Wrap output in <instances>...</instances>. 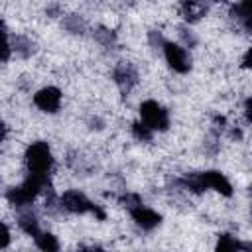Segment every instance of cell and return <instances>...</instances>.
<instances>
[{"mask_svg":"<svg viewBox=\"0 0 252 252\" xmlns=\"http://www.w3.org/2000/svg\"><path fill=\"white\" fill-rule=\"evenodd\" d=\"M12 55V45L8 41V30L6 24L0 22V63H6Z\"/></svg>","mask_w":252,"mask_h":252,"instance_id":"18","label":"cell"},{"mask_svg":"<svg viewBox=\"0 0 252 252\" xmlns=\"http://www.w3.org/2000/svg\"><path fill=\"white\" fill-rule=\"evenodd\" d=\"M33 104L43 112H57L61 106V91L57 87H43L33 94Z\"/></svg>","mask_w":252,"mask_h":252,"instance_id":"7","label":"cell"},{"mask_svg":"<svg viewBox=\"0 0 252 252\" xmlns=\"http://www.w3.org/2000/svg\"><path fill=\"white\" fill-rule=\"evenodd\" d=\"M26 165H28L30 173H33V175H47V171L53 165V158H51V150H49L47 142H33L32 146H28Z\"/></svg>","mask_w":252,"mask_h":252,"instance_id":"2","label":"cell"},{"mask_svg":"<svg viewBox=\"0 0 252 252\" xmlns=\"http://www.w3.org/2000/svg\"><path fill=\"white\" fill-rule=\"evenodd\" d=\"M130 217H132L134 222H136L140 228H144V230H154V228L161 222V215H158L156 211H152V209H148V207H144V205L132 209V211H130Z\"/></svg>","mask_w":252,"mask_h":252,"instance_id":"9","label":"cell"},{"mask_svg":"<svg viewBox=\"0 0 252 252\" xmlns=\"http://www.w3.org/2000/svg\"><path fill=\"white\" fill-rule=\"evenodd\" d=\"M207 10H209V4H205V2H183L181 4V16L189 24L203 18L207 14Z\"/></svg>","mask_w":252,"mask_h":252,"instance_id":"12","label":"cell"},{"mask_svg":"<svg viewBox=\"0 0 252 252\" xmlns=\"http://www.w3.org/2000/svg\"><path fill=\"white\" fill-rule=\"evenodd\" d=\"M47 187H49L47 175H33V173H30V175L24 179L22 185L8 189L6 199H8L12 205H16V207H26V205H30L41 191H45Z\"/></svg>","mask_w":252,"mask_h":252,"instance_id":"1","label":"cell"},{"mask_svg":"<svg viewBox=\"0 0 252 252\" xmlns=\"http://www.w3.org/2000/svg\"><path fill=\"white\" fill-rule=\"evenodd\" d=\"M63 28H65L69 33H73V35H85V33H87V22H85L81 16H77V14L65 16V18H63Z\"/></svg>","mask_w":252,"mask_h":252,"instance_id":"14","label":"cell"},{"mask_svg":"<svg viewBox=\"0 0 252 252\" xmlns=\"http://www.w3.org/2000/svg\"><path fill=\"white\" fill-rule=\"evenodd\" d=\"M250 65V49L244 53V59H242V67H248Z\"/></svg>","mask_w":252,"mask_h":252,"instance_id":"28","label":"cell"},{"mask_svg":"<svg viewBox=\"0 0 252 252\" xmlns=\"http://www.w3.org/2000/svg\"><path fill=\"white\" fill-rule=\"evenodd\" d=\"M161 49H163V55H165L167 65H169L175 73H181V75L189 73V69H191V57L187 55V51H185L181 45L171 43V41H165Z\"/></svg>","mask_w":252,"mask_h":252,"instance_id":"4","label":"cell"},{"mask_svg":"<svg viewBox=\"0 0 252 252\" xmlns=\"http://www.w3.org/2000/svg\"><path fill=\"white\" fill-rule=\"evenodd\" d=\"M10 244V230L4 222H0V248H6Z\"/></svg>","mask_w":252,"mask_h":252,"instance_id":"23","label":"cell"},{"mask_svg":"<svg viewBox=\"0 0 252 252\" xmlns=\"http://www.w3.org/2000/svg\"><path fill=\"white\" fill-rule=\"evenodd\" d=\"M35 246L41 252H59V240L51 232H37L35 236Z\"/></svg>","mask_w":252,"mask_h":252,"instance_id":"13","label":"cell"},{"mask_svg":"<svg viewBox=\"0 0 252 252\" xmlns=\"http://www.w3.org/2000/svg\"><path fill=\"white\" fill-rule=\"evenodd\" d=\"M148 39H150V45H152L154 49H161L163 43H165V39H163V35H161L159 30H150V32H148Z\"/></svg>","mask_w":252,"mask_h":252,"instance_id":"21","label":"cell"},{"mask_svg":"<svg viewBox=\"0 0 252 252\" xmlns=\"http://www.w3.org/2000/svg\"><path fill=\"white\" fill-rule=\"evenodd\" d=\"M12 45H14L12 49H16V53L20 57H24V59H28V57H32L35 53V43L28 35H16L14 41H12Z\"/></svg>","mask_w":252,"mask_h":252,"instance_id":"15","label":"cell"},{"mask_svg":"<svg viewBox=\"0 0 252 252\" xmlns=\"http://www.w3.org/2000/svg\"><path fill=\"white\" fill-rule=\"evenodd\" d=\"M230 16H232L246 32L252 30V4H250V2L234 4V6L230 8Z\"/></svg>","mask_w":252,"mask_h":252,"instance_id":"10","label":"cell"},{"mask_svg":"<svg viewBox=\"0 0 252 252\" xmlns=\"http://www.w3.org/2000/svg\"><path fill=\"white\" fill-rule=\"evenodd\" d=\"M140 116H142V124H146L152 132L154 130L163 132L169 126V114H167V110L161 104H158L156 100H144L140 104Z\"/></svg>","mask_w":252,"mask_h":252,"instance_id":"3","label":"cell"},{"mask_svg":"<svg viewBox=\"0 0 252 252\" xmlns=\"http://www.w3.org/2000/svg\"><path fill=\"white\" fill-rule=\"evenodd\" d=\"M94 39L102 45V47H114L116 45V33L110 30V28H104V26H98V28H94Z\"/></svg>","mask_w":252,"mask_h":252,"instance_id":"17","label":"cell"},{"mask_svg":"<svg viewBox=\"0 0 252 252\" xmlns=\"http://www.w3.org/2000/svg\"><path fill=\"white\" fill-rule=\"evenodd\" d=\"M250 104H252V100H250V98H246V102H244V114H246V120H248V122L252 120V110H250Z\"/></svg>","mask_w":252,"mask_h":252,"instance_id":"25","label":"cell"},{"mask_svg":"<svg viewBox=\"0 0 252 252\" xmlns=\"http://www.w3.org/2000/svg\"><path fill=\"white\" fill-rule=\"evenodd\" d=\"M250 252V242H240L238 238L230 236V234H220L215 252Z\"/></svg>","mask_w":252,"mask_h":252,"instance_id":"11","label":"cell"},{"mask_svg":"<svg viewBox=\"0 0 252 252\" xmlns=\"http://www.w3.org/2000/svg\"><path fill=\"white\" fill-rule=\"evenodd\" d=\"M179 37L183 39V43L187 45V47H195L197 45V35L191 32V30H187V28H179Z\"/></svg>","mask_w":252,"mask_h":252,"instance_id":"22","label":"cell"},{"mask_svg":"<svg viewBox=\"0 0 252 252\" xmlns=\"http://www.w3.org/2000/svg\"><path fill=\"white\" fill-rule=\"evenodd\" d=\"M118 203H120L122 207H126L128 211H132V209H136V207L142 205V197L136 195V193H126V195L118 197Z\"/></svg>","mask_w":252,"mask_h":252,"instance_id":"20","label":"cell"},{"mask_svg":"<svg viewBox=\"0 0 252 252\" xmlns=\"http://www.w3.org/2000/svg\"><path fill=\"white\" fill-rule=\"evenodd\" d=\"M112 79H114V83L118 85V89L126 94V93H130L132 87L138 83V71H136L130 63L120 61V63L114 67V71H112Z\"/></svg>","mask_w":252,"mask_h":252,"instance_id":"8","label":"cell"},{"mask_svg":"<svg viewBox=\"0 0 252 252\" xmlns=\"http://www.w3.org/2000/svg\"><path fill=\"white\" fill-rule=\"evenodd\" d=\"M6 134H8V126H6V124L0 120V142L6 138Z\"/></svg>","mask_w":252,"mask_h":252,"instance_id":"27","label":"cell"},{"mask_svg":"<svg viewBox=\"0 0 252 252\" xmlns=\"http://www.w3.org/2000/svg\"><path fill=\"white\" fill-rule=\"evenodd\" d=\"M59 203H61V209H65V211H69V213H75V215L91 213L93 207H94V203H91L83 193H79V191H75V189L65 191V193L61 195Z\"/></svg>","mask_w":252,"mask_h":252,"instance_id":"6","label":"cell"},{"mask_svg":"<svg viewBox=\"0 0 252 252\" xmlns=\"http://www.w3.org/2000/svg\"><path fill=\"white\" fill-rule=\"evenodd\" d=\"M77 252H104V250L98 246H85V248H79Z\"/></svg>","mask_w":252,"mask_h":252,"instance_id":"26","label":"cell"},{"mask_svg":"<svg viewBox=\"0 0 252 252\" xmlns=\"http://www.w3.org/2000/svg\"><path fill=\"white\" fill-rule=\"evenodd\" d=\"M18 224H20V228L26 232V234H30V236H35L37 232H39V220H37V217H35V213H22L20 217H18Z\"/></svg>","mask_w":252,"mask_h":252,"instance_id":"16","label":"cell"},{"mask_svg":"<svg viewBox=\"0 0 252 252\" xmlns=\"http://www.w3.org/2000/svg\"><path fill=\"white\" fill-rule=\"evenodd\" d=\"M132 134H134L136 140H142V142H150L152 136H154V132L146 124H142V122H134L132 124Z\"/></svg>","mask_w":252,"mask_h":252,"instance_id":"19","label":"cell"},{"mask_svg":"<svg viewBox=\"0 0 252 252\" xmlns=\"http://www.w3.org/2000/svg\"><path fill=\"white\" fill-rule=\"evenodd\" d=\"M197 175H199V183H201L203 189H215L217 193H220L224 197L232 195V185L220 171L209 169V171H203V173H197Z\"/></svg>","mask_w":252,"mask_h":252,"instance_id":"5","label":"cell"},{"mask_svg":"<svg viewBox=\"0 0 252 252\" xmlns=\"http://www.w3.org/2000/svg\"><path fill=\"white\" fill-rule=\"evenodd\" d=\"M47 16H59V12H61V8L57 6V4H51V6H47Z\"/></svg>","mask_w":252,"mask_h":252,"instance_id":"24","label":"cell"}]
</instances>
